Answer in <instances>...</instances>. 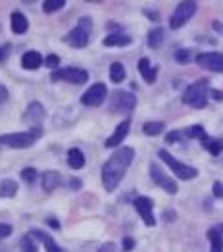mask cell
<instances>
[{
    "instance_id": "27",
    "label": "cell",
    "mask_w": 223,
    "mask_h": 252,
    "mask_svg": "<svg viewBox=\"0 0 223 252\" xmlns=\"http://www.w3.org/2000/svg\"><path fill=\"white\" fill-rule=\"evenodd\" d=\"M163 129H165V124H163V122H146V124L142 126V133L148 135V137H154V135H160Z\"/></svg>"
},
{
    "instance_id": "10",
    "label": "cell",
    "mask_w": 223,
    "mask_h": 252,
    "mask_svg": "<svg viewBox=\"0 0 223 252\" xmlns=\"http://www.w3.org/2000/svg\"><path fill=\"white\" fill-rule=\"evenodd\" d=\"M44 118H46V112L41 102H31L27 106V110L23 112V122L27 126H31L33 129H41V124L44 122Z\"/></svg>"
},
{
    "instance_id": "17",
    "label": "cell",
    "mask_w": 223,
    "mask_h": 252,
    "mask_svg": "<svg viewBox=\"0 0 223 252\" xmlns=\"http://www.w3.org/2000/svg\"><path fill=\"white\" fill-rule=\"evenodd\" d=\"M139 71H141V75H142V79H144L146 83H154V81H156L158 69L150 65L148 58H141V60H139Z\"/></svg>"
},
{
    "instance_id": "3",
    "label": "cell",
    "mask_w": 223,
    "mask_h": 252,
    "mask_svg": "<svg viewBox=\"0 0 223 252\" xmlns=\"http://www.w3.org/2000/svg\"><path fill=\"white\" fill-rule=\"evenodd\" d=\"M91 31H93V21H91V18H81L79 23L64 37V41L69 46H73V48H85V46L89 44Z\"/></svg>"
},
{
    "instance_id": "12",
    "label": "cell",
    "mask_w": 223,
    "mask_h": 252,
    "mask_svg": "<svg viewBox=\"0 0 223 252\" xmlns=\"http://www.w3.org/2000/svg\"><path fill=\"white\" fill-rule=\"evenodd\" d=\"M196 63H198L200 67L210 69V71L222 73L223 71V54H220V52H204V54H198V56H196Z\"/></svg>"
},
{
    "instance_id": "13",
    "label": "cell",
    "mask_w": 223,
    "mask_h": 252,
    "mask_svg": "<svg viewBox=\"0 0 223 252\" xmlns=\"http://www.w3.org/2000/svg\"><path fill=\"white\" fill-rule=\"evenodd\" d=\"M106 96H108L106 85L104 83H96V85H93L85 95L81 96V102L85 106H100L106 100Z\"/></svg>"
},
{
    "instance_id": "20",
    "label": "cell",
    "mask_w": 223,
    "mask_h": 252,
    "mask_svg": "<svg viewBox=\"0 0 223 252\" xmlns=\"http://www.w3.org/2000/svg\"><path fill=\"white\" fill-rule=\"evenodd\" d=\"M21 65L25 67V69H37V67H41L42 65V56L39 54V52H25L23 56H21Z\"/></svg>"
},
{
    "instance_id": "22",
    "label": "cell",
    "mask_w": 223,
    "mask_h": 252,
    "mask_svg": "<svg viewBox=\"0 0 223 252\" xmlns=\"http://www.w3.org/2000/svg\"><path fill=\"white\" fill-rule=\"evenodd\" d=\"M67 164L71 169H81L85 166V154L79 148H69L67 150Z\"/></svg>"
},
{
    "instance_id": "44",
    "label": "cell",
    "mask_w": 223,
    "mask_h": 252,
    "mask_svg": "<svg viewBox=\"0 0 223 252\" xmlns=\"http://www.w3.org/2000/svg\"><path fill=\"white\" fill-rule=\"evenodd\" d=\"M6 52H8V50H6V48H0V62H2V60H4V58H6Z\"/></svg>"
},
{
    "instance_id": "34",
    "label": "cell",
    "mask_w": 223,
    "mask_h": 252,
    "mask_svg": "<svg viewBox=\"0 0 223 252\" xmlns=\"http://www.w3.org/2000/svg\"><path fill=\"white\" fill-rule=\"evenodd\" d=\"M8 235H12V225H8V223H0V241H2V239H6Z\"/></svg>"
},
{
    "instance_id": "28",
    "label": "cell",
    "mask_w": 223,
    "mask_h": 252,
    "mask_svg": "<svg viewBox=\"0 0 223 252\" xmlns=\"http://www.w3.org/2000/svg\"><path fill=\"white\" fill-rule=\"evenodd\" d=\"M20 249H21V252H37L39 251V247H37V241H35L33 233H27L25 237H21V241H20Z\"/></svg>"
},
{
    "instance_id": "30",
    "label": "cell",
    "mask_w": 223,
    "mask_h": 252,
    "mask_svg": "<svg viewBox=\"0 0 223 252\" xmlns=\"http://www.w3.org/2000/svg\"><path fill=\"white\" fill-rule=\"evenodd\" d=\"M185 135H187L189 139H202V137L206 135V131H204L202 126H192L189 127V129H185Z\"/></svg>"
},
{
    "instance_id": "16",
    "label": "cell",
    "mask_w": 223,
    "mask_h": 252,
    "mask_svg": "<svg viewBox=\"0 0 223 252\" xmlns=\"http://www.w3.org/2000/svg\"><path fill=\"white\" fill-rule=\"evenodd\" d=\"M10 21H12V31L16 33V35H23V33L29 29V21H27V18L21 12H12Z\"/></svg>"
},
{
    "instance_id": "38",
    "label": "cell",
    "mask_w": 223,
    "mask_h": 252,
    "mask_svg": "<svg viewBox=\"0 0 223 252\" xmlns=\"http://www.w3.org/2000/svg\"><path fill=\"white\" fill-rule=\"evenodd\" d=\"M133 247H135V241L131 237H125L123 239V251H133Z\"/></svg>"
},
{
    "instance_id": "43",
    "label": "cell",
    "mask_w": 223,
    "mask_h": 252,
    "mask_svg": "<svg viewBox=\"0 0 223 252\" xmlns=\"http://www.w3.org/2000/svg\"><path fill=\"white\" fill-rule=\"evenodd\" d=\"M48 225H50L52 229H60V223H58L56 220H50V221H48Z\"/></svg>"
},
{
    "instance_id": "33",
    "label": "cell",
    "mask_w": 223,
    "mask_h": 252,
    "mask_svg": "<svg viewBox=\"0 0 223 252\" xmlns=\"http://www.w3.org/2000/svg\"><path fill=\"white\" fill-rule=\"evenodd\" d=\"M44 63H46V67L56 69V67L60 65V58H58L56 54H48V56H46V60H44Z\"/></svg>"
},
{
    "instance_id": "14",
    "label": "cell",
    "mask_w": 223,
    "mask_h": 252,
    "mask_svg": "<svg viewBox=\"0 0 223 252\" xmlns=\"http://www.w3.org/2000/svg\"><path fill=\"white\" fill-rule=\"evenodd\" d=\"M129 129H131V120H123L120 126L116 127V131L112 133V137L106 141V148H116L123 143V139L129 135Z\"/></svg>"
},
{
    "instance_id": "9",
    "label": "cell",
    "mask_w": 223,
    "mask_h": 252,
    "mask_svg": "<svg viewBox=\"0 0 223 252\" xmlns=\"http://www.w3.org/2000/svg\"><path fill=\"white\" fill-rule=\"evenodd\" d=\"M150 175H152V179H154V183L162 187V189L165 190L167 194H175L179 187H177V183H175V179H171L162 168H160L158 164H150Z\"/></svg>"
},
{
    "instance_id": "32",
    "label": "cell",
    "mask_w": 223,
    "mask_h": 252,
    "mask_svg": "<svg viewBox=\"0 0 223 252\" xmlns=\"http://www.w3.org/2000/svg\"><path fill=\"white\" fill-rule=\"evenodd\" d=\"M21 179H23L25 183H35V179H37V169H35V168H25V169H21Z\"/></svg>"
},
{
    "instance_id": "35",
    "label": "cell",
    "mask_w": 223,
    "mask_h": 252,
    "mask_svg": "<svg viewBox=\"0 0 223 252\" xmlns=\"http://www.w3.org/2000/svg\"><path fill=\"white\" fill-rule=\"evenodd\" d=\"M179 139H181V131H171V133L165 137V141H167V143H177Z\"/></svg>"
},
{
    "instance_id": "21",
    "label": "cell",
    "mask_w": 223,
    "mask_h": 252,
    "mask_svg": "<svg viewBox=\"0 0 223 252\" xmlns=\"http://www.w3.org/2000/svg\"><path fill=\"white\" fill-rule=\"evenodd\" d=\"M202 145H204V148L212 154V156H218V154H222V150H223V141L222 139H210L208 135H204L202 139Z\"/></svg>"
},
{
    "instance_id": "19",
    "label": "cell",
    "mask_w": 223,
    "mask_h": 252,
    "mask_svg": "<svg viewBox=\"0 0 223 252\" xmlns=\"http://www.w3.org/2000/svg\"><path fill=\"white\" fill-rule=\"evenodd\" d=\"M31 233H33V237H35V239H41V241H42V245H44L46 252H64V249H62V247H58V245H56V241H54L52 237H48L46 233H42V231H39V229H37V231H31Z\"/></svg>"
},
{
    "instance_id": "6",
    "label": "cell",
    "mask_w": 223,
    "mask_h": 252,
    "mask_svg": "<svg viewBox=\"0 0 223 252\" xmlns=\"http://www.w3.org/2000/svg\"><path fill=\"white\" fill-rule=\"evenodd\" d=\"M196 2H191V0H187V2H181L177 8H175V12L171 14V18H169V27L171 29H179V27H183L189 20H191L192 16L196 14Z\"/></svg>"
},
{
    "instance_id": "40",
    "label": "cell",
    "mask_w": 223,
    "mask_h": 252,
    "mask_svg": "<svg viewBox=\"0 0 223 252\" xmlns=\"http://www.w3.org/2000/svg\"><path fill=\"white\" fill-rule=\"evenodd\" d=\"M69 185H71V189H81V181H79V179H75V177H71Z\"/></svg>"
},
{
    "instance_id": "24",
    "label": "cell",
    "mask_w": 223,
    "mask_h": 252,
    "mask_svg": "<svg viewBox=\"0 0 223 252\" xmlns=\"http://www.w3.org/2000/svg\"><path fill=\"white\" fill-rule=\"evenodd\" d=\"M208 239H210V245H212V251L210 252H223V237L218 229H210L208 231Z\"/></svg>"
},
{
    "instance_id": "4",
    "label": "cell",
    "mask_w": 223,
    "mask_h": 252,
    "mask_svg": "<svg viewBox=\"0 0 223 252\" xmlns=\"http://www.w3.org/2000/svg\"><path fill=\"white\" fill-rule=\"evenodd\" d=\"M208 95H210V87H208V81L206 79H200L196 83H192L191 87L185 91L183 95V102L189 104L192 108H206L208 104Z\"/></svg>"
},
{
    "instance_id": "18",
    "label": "cell",
    "mask_w": 223,
    "mask_h": 252,
    "mask_svg": "<svg viewBox=\"0 0 223 252\" xmlns=\"http://www.w3.org/2000/svg\"><path fill=\"white\" fill-rule=\"evenodd\" d=\"M104 46H129L133 42V39L129 35H122V33H114V35H108L104 41Z\"/></svg>"
},
{
    "instance_id": "7",
    "label": "cell",
    "mask_w": 223,
    "mask_h": 252,
    "mask_svg": "<svg viewBox=\"0 0 223 252\" xmlns=\"http://www.w3.org/2000/svg\"><path fill=\"white\" fill-rule=\"evenodd\" d=\"M137 106V96L125 93V91H116L112 95V104L110 110L112 112H120V114H129L133 108Z\"/></svg>"
},
{
    "instance_id": "23",
    "label": "cell",
    "mask_w": 223,
    "mask_h": 252,
    "mask_svg": "<svg viewBox=\"0 0 223 252\" xmlns=\"http://www.w3.org/2000/svg\"><path fill=\"white\" fill-rule=\"evenodd\" d=\"M16 192H18V183L14 179H2V183H0L2 198H12V196H16Z\"/></svg>"
},
{
    "instance_id": "42",
    "label": "cell",
    "mask_w": 223,
    "mask_h": 252,
    "mask_svg": "<svg viewBox=\"0 0 223 252\" xmlns=\"http://www.w3.org/2000/svg\"><path fill=\"white\" fill-rule=\"evenodd\" d=\"M212 96H214L216 100H223V93H220V91H212Z\"/></svg>"
},
{
    "instance_id": "31",
    "label": "cell",
    "mask_w": 223,
    "mask_h": 252,
    "mask_svg": "<svg viewBox=\"0 0 223 252\" xmlns=\"http://www.w3.org/2000/svg\"><path fill=\"white\" fill-rule=\"evenodd\" d=\"M191 58H192V52L189 48H181V50L175 52V62L177 63H189Z\"/></svg>"
},
{
    "instance_id": "5",
    "label": "cell",
    "mask_w": 223,
    "mask_h": 252,
    "mask_svg": "<svg viewBox=\"0 0 223 252\" xmlns=\"http://www.w3.org/2000/svg\"><path fill=\"white\" fill-rule=\"evenodd\" d=\"M160 158L171 168V171L179 177V179H185V181H191L194 179L196 175H198V169L196 168H192V166H187V164H183V162H179L177 158H173L167 150H160Z\"/></svg>"
},
{
    "instance_id": "11",
    "label": "cell",
    "mask_w": 223,
    "mask_h": 252,
    "mask_svg": "<svg viewBox=\"0 0 223 252\" xmlns=\"http://www.w3.org/2000/svg\"><path fill=\"white\" fill-rule=\"evenodd\" d=\"M154 204H152V200L150 198H146V196H139V198H135V210L139 212V216L142 218V221L148 225V227H154L156 225V218H154Z\"/></svg>"
},
{
    "instance_id": "45",
    "label": "cell",
    "mask_w": 223,
    "mask_h": 252,
    "mask_svg": "<svg viewBox=\"0 0 223 252\" xmlns=\"http://www.w3.org/2000/svg\"><path fill=\"white\" fill-rule=\"evenodd\" d=\"M218 231L222 233V237H223V223H222V225H220V227H218Z\"/></svg>"
},
{
    "instance_id": "2",
    "label": "cell",
    "mask_w": 223,
    "mask_h": 252,
    "mask_svg": "<svg viewBox=\"0 0 223 252\" xmlns=\"http://www.w3.org/2000/svg\"><path fill=\"white\" fill-rule=\"evenodd\" d=\"M42 137V129H31L23 133H8L0 137V145L10 148H29L33 143H37Z\"/></svg>"
},
{
    "instance_id": "37",
    "label": "cell",
    "mask_w": 223,
    "mask_h": 252,
    "mask_svg": "<svg viewBox=\"0 0 223 252\" xmlns=\"http://www.w3.org/2000/svg\"><path fill=\"white\" fill-rule=\"evenodd\" d=\"M98 252H116V245H114V243H104V245L98 249Z\"/></svg>"
},
{
    "instance_id": "15",
    "label": "cell",
    "mask_w": 223,
    "mask_h": 252,
    "mask_svg": "<svg viewBox=\"0 0 223 252\" xmlns=\"http://www.w3.org/2000/svg\"><path fill=\"white\" fill-rule=\"evenodd\" d=\"M62 183H64V179H62V175L58 171H52L50 169V171H44L42 173V189L46 190V192H54Z\"/></svg>"
},
{
    "instance_id": "25",
    "label": "cell",
    "mask_w": 223,
    "mask_h": 252,
    "mask_svg": "<svg viewBox=\"0 0 223 252\" xmlns=\"http://www.w3.org/2000/svg\"><path fill=\"white\" fill-rule=\"evenodd\" d=\"M110 79L114 83H122L125 79V67H123V63L114 62L110 65Z\"/></svg>"
},
{
    "instance_id": "8",
    "label": "cell",
    "mask_w": 223,
    "mask_h": 252,
    "mask_svg": "<svg viewBox=\"0 0 223 252\" xmlns=\"http://www.w3.org/2000/svg\"><path fill=\"white\" fill-rule=\"evenodd\" d=\"M52 79L54 81H67V83H73V85H83V83H87L89 73L85 69H79V67H64V69L54 71Z\"/></svg>"
},
{
    "instance_id": "1",
    "label": "cell",
    "mask_w": 223,
    "mask_h": 252,
    "mask_svg": "<svg viewBox=\"0 0 223 252\" xmlns=\"http://www.w3.org/2000/svg\"><path fill=\"white\" fill-rule=\"evenodd\" d=\"M135 158V150L131 147H125V148H118L110 160L104 164L102 168V185L108 192L118 189V185L122 183L125 171L129 169L131 162Z\"/></svg>"
},
{
    "instance_id": "41",
    "label": "cell",
    "mask_w": 223,
    "mask_h": 252,
    "mask_svg": "<svg viewBox=\"0 0 223 252\" xmlns=\"http://www.w3.org/2000/svg\"><path fill=\"white\" fill-rule=\"evenodd\" d=\"M144 14H146L148 18H152V20H156V21H158V14H154V12H150V10H144Z\"/></svg>"
},
{
    "instance_id": "26",
    "label": "cell",
    "mask_w": 223,
    "mask_h": 252,
    "mask_svg": "<svg viewBox=\"0 0 223 252\" xmlns=\"http://www.w3.org/2000/svg\"><path fill=\"white\" fill-rule=\"evenodd\" d=\"M163 42V29L162 27H154L148 33V46L150 48H160Z\"/></svg>"
},
{
    "instance_id": "36",
    "label": "cell",
    "mask_w": 223,
    "mask_h": 252,
    "mask_svg": "<svg viewBox=\"0 0 223 252\" xmlns=\"http://www.w3.org/2000/svg\"><path fill=\"white\" fill-rule=\"evenodd\" d=\"M214 196H218V198H223V183H214Z\"/></svg>"
},
{
    "instance_id": "39",
    "label": "cell",
    "mask_w": 223,
    "mask_h": 252,
    "mask_svg": "<svg viewBox=\"0 0 223 252\" xmlns=\"http://www.w3.org/2000/svg\"><path fill=\"white\" fill-rule=\"evenodd\" d=\"M6 98H8V89H6V87L0 83V102H4Z\"/></svg>"
},
{
    "instance_id": "29",
    "label": "cell",
    "mask_w": 223,
    "mask_h": 252,
    "mask_svg": "<svg viewBox=\"0 0 223 252\" xmlns=\"http://www.w3.org/2000/svg\"><path fill=\"white\" fill-rule=\"evenodd\" d=\"M65 6V0H44L42 2V10L46 14H52V12H58Z\"/></svg>"
}]
</instances>
